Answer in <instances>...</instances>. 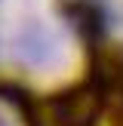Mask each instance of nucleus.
Here are the masks:
<instances>
[{
	"mask_svg": "<svg viewBox=\"0 0 123 126\" xmlns=\"http://www.w3.org/2000/svg\"><path fill=\"white\" fill-rule=\"evenodd\" d=\"M0 126H12V123H9V117H6V114H0Z\"/></svg>",
	"mask_w": 123,
	"mask_h": 126,
	"instance_id": "obj_1",
	"label": "nucleus"
}]
</instances>
